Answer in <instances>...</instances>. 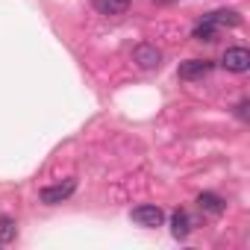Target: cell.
I'll return each mask as SVG.
<instances>
[{
	"instance_id": "obj_1",
	"label": "cell",
	"mask_w": 250,
	"mask_h": 250,
	"mask_svg": "<svg viewBox=\"0 0 250 250\" xmlns=\"http://www.w3.org/2000/svg\"><path fill=\"white\" fill-rule=\"evenodd\" d=\"M238 24H241V15H238L235 9H218V12L203 15V18L194 24L191 39H194V42H215V39L221 36V30L238 27Z\"/></svg>"
},
{
	"instance_id": "obj_2",
	"label": "cell",
	"mask_w": 250,
	"mask_h": 250,
	"mask_svg": "<svg viewBox=\"0 0 250 250\" xmlns=\"http://www.w3.org/2000/svg\"><path fill=\"white\" fill-rule=\"evenodd\" d=\"M74 191H77V180H65V183H56V186H44V188L39 191V200H42L44 206H59V203H65Z\"/></svg>"
},
{
	"instance_id": "obj_3",
	"label": "cell",
	"mask_w": 250,
	"mask_h": 250,
	"mask_svg": "<svg viewBox=\"0 0 250 250\" xmlns=\"http://www.w3.org/2000/svg\"><path fill=\"white\" fill-rule=\"evenodd\" d=\"M133 62L142 68V71H156L159 65H162V50L156 47V44H136L133 47Z\"/></svg>"
},
{
	"instance_id": "obj_4",
	"label": "cell",
	"mask_w": 250,
	"mask_h": 250,
	"mask_svg": "<svg viewBox=\"0 0 250 250\" xmlns=\"http://www.w3.org/2000/svg\"><path fill=\"white\" fill-rule=\"evenodd\" d=\"M130 218H133V224H139V227H145V229H156V227H162V221H165L162 209L153 206V203H142V206H136V209L130 212Z\"/></svg>"
},
{
	"instance_id": "obj_5",
	"label": "cell",
	"mask_w": 250,
	"mask_h": 250,
	"mask_svg": "<svg viewBox=\"0 0 250 250\" xmlns=\"http://www.w3.org/2000/svg\"><path fill=\"white\" fill-rule=\"evenodd\" d=\"M221 65L232 74H244V71H250V50L247 47H227Z\"/></svg>"
},
{
	"instance_id": "obj_6",
	"label": "cell",
	"mask_w": 250,
	"mask_h": 250,
	"mask_svg": "<svg viewBox=\"0 0 250 250\" xmlns=\"http://www.w3.org/2000/svg\"><path fill=\"white\" fill-rule=\"evenodd\" d=\"M209 71H212V62L209 59H186V62H180L177 77L186 80V83H194V80H203Z\"/></svg>"
},
{
	"instance_id": "obj_7",
	"label": "cell",
	"mask_w": 250,
	"mask_h": 250,
	"mask_svg": "<svg viewBox=\"0 0 250 250\" xmlns=\"http://www.w3.org/2000/svg\"><path fill=\"white\" fill-rule=\"evenodd\" d=\"M197 206H200L203 212H209V215H224V212H227L224 197H218V194H212V191H203V194L197 197Z\"/></svg>"
},
{
	"instance_id": "obj_8",
	"label": "cell",
	"mask_w": 250,
	"mask_h": 250,
	"mask_svg": "<svg viewBox=\"0 0 250 250\" xmlns=\"http://www.w3.org/2000/svg\"><path fill=\"white\" fill-rule=\"evenodd\" d=\"M191 218H188V212L186 209H177L174 215H171V232H174V238H186L188 232H191Z\"/></svg>"
},
{
	"instance_id": "obj_9",
	"label": "cell",
	"mask_w": 250,
	"mask_h": 250,
	"mask_svg": "<svg viewBox=\"0 0 250 250\" xmlns=\"http://www.w3.org/2000/svg\"><path fill=\"white\" fill-rule=\"evenodd\" d=\"M94 9L100 15H124L130 9V0H94Z\"/></svg>"
},
{
	"instance_id": "obj_10",
	"label": "cell",
	"mask_w": 250,
	"mask_h": 250,
	"mask_svg": "<svg viewBox=\"0 0 250 250\" xmlns=\"http://www.w3.org/2000/svg\"><path fill=\"white\" fill-rule=\"evenodd\" d=\"M18 235V224L12 218H0V244H9Z\"/></svg>"
},
{
	"instance_id": "obj_11",
	"label": "cell",
	"mask_w": 250,
	"mask_h": 250,
	"mask_svg": "<svg viewBox=\"0 0 250 250\" xmlns=\"http://www.w3.org/2000/svg\"><path fill=\"white\" fill-rule=\"evenodd\" d=\"M247 106H250V100L244 97V100H238V106H235V115L241 118V121H247Z\"/></svg>"
}]
</instances>
